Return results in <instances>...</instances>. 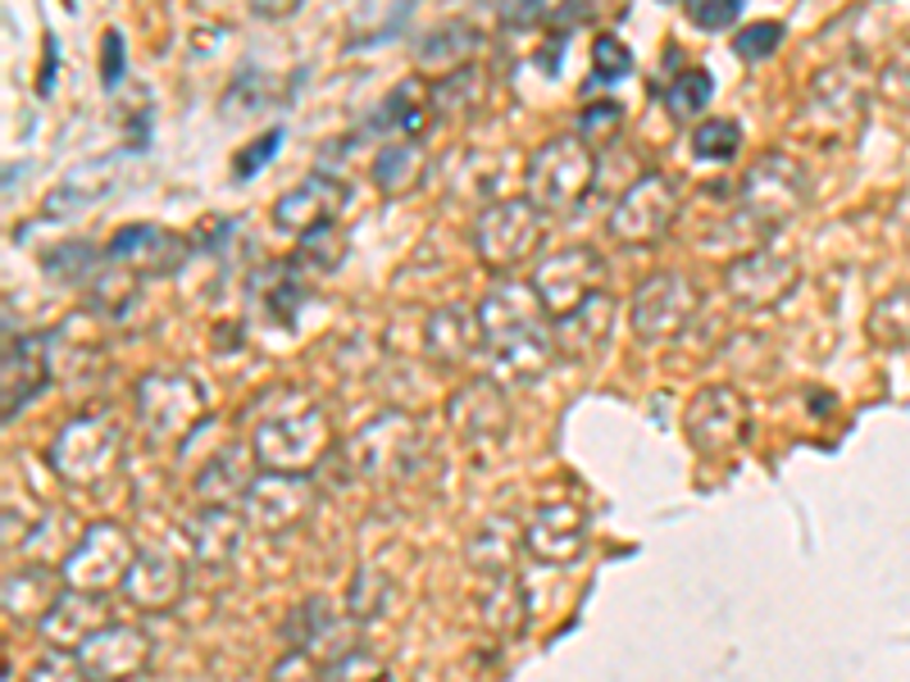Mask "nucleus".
<instances>
[{"label": "nucleus", "mask_w": 910, "mask_h": 682, "mask_svg": "<svg viewBox=\"0 0 910 682\" xmlns=\"http://www.w3.org/2000/svg\"><path fill=\"white\" fill-rule=\"evenodd\" d=\"M860 110H866V91H860V82L847 64H833L810 82V96H806V123L810 128L842 132V128L860 123Z\"/></svg>", "instance_id": "nucleus-27"}, {"label": "nucleus", "mask_w": 910, "mask_h": 682, "mask_svg": "<svg viewBox=\"0 0 910 682\" xmlns=\"http://www.w3.org/2000/svg\"><path fill=\"white\" fill-rule=\"evenodd\" d=\"M906 301H910V291H897L892 301H883V305L874 310L870 332H874L879 341H892V347L910 341V310H906Z\"/></svg>", "instance_id": "nucleus-47"}, {"label": "nucleus", "mask_w": 910, "mask_h": 682, "mask_svg": "<svg viewBox=\"0 0 910 682\" xmlns=\"http://www.w3.org/2000/svg\"><path fill=\"white\" fill-rule=\"evenodd\" d=\"M478 46H483V32H478L469 19H451V23H438L433 32L419 41V60L423 64H451V69H460V64L473 60Z\"/></svg>", "instance_id": "nucleus-35"}, {"label": "nucleus", "mask_w": 910, "mask_h": 682, "mask_svg": "<svg viewBox=\"0 0 910 682\" xmlns=\"http://www.w3.org/2000/svg\"><path fill=\"white\" fill-rule=\"evenodd\" d=\"M597 182V156L592 141L579 132H560L551 141H542L529 156V169H523V187H529V201L538 210H573Z\"/></svg>", "instance_id": "nucleus-3"}, {"label": "nucleus", "mask_w": 910, "mask_h": 682, "mask_svg": "<svg viewBox=\"0 0 910 682\" xmlns=\"http://www.w3.org/2000/svg\"><path fill=\"white\" fill-rule=\"evenodd\" d=\"M119 451H123V428L110 414H82L56 432L51 469L73 487H96L114 473Z\"/></svg>", "instance_id": "nucleus-4"}, {"label": "nucleus", "mask_w": 910, "mask_h": 682, "mask_svg": "<svg viewBox=\"0 0 910 682\" xmlns=\"http://www.w3.org/2000/svg\"><path fill=\"white\" fill-rule=\"evenodd\" d=\"M523 551V532H514V523L506 514H497L492 523H483L473 532L469 542V564L478 578H492V573H514V560Z\"/></svg>", "instance_id": "nucleus-34"}, {"label": "nucleus", "mask_w": 910, "mask_h": 682, "mask_svg": "<svg viewBox=\"0 0 910 682\" xmlns=\"http://www.w3.org/2000/svg\"><path fill=\"white\" fill-rule=\"evenodd\" d=\"M710 96H714V78L706 69H683L664 87V110L688 123V119H701L710 110Z\"/></svg>", "instance_id": "nucleus-39"}, {"label": "nucleus", "mask_w": 910, "mask_h": 682, "mask_svg": "<svg viewBox=\"0 0 910 682\" xmlns=\"http://www.w3.org/2000/svg\"><path fill=\"white\" fill-rule=\"evenodd\" d=\"M683 10H688V19H692L697 28H706V32H724V28L738 23L742 0H683Z\"/></svg>", "instance_id": "nucleus-48"}, {"label": "nucleus", "mask_w": 910, "mask_h": 682, "mask_svg": "<svg viewBox=\"0 0 910 682\" xmlns=\"http://www.w3.org/2000/svg\"><path fill=\"white\" fill-rule=\"evenodd\" d=\"M101 51H106L101 78H106V87H114V82L123 78V37H119V32H106V41H101Z\"/></svg>", "instance_id": "nucleus-52"}, {"label": "nucleus", "mask_w": 910, "mask_h": 682, "mask_svg": "<svg viewBox=\"0 0 910 682\" xmlns=\"http://www.w3.org/2000/svg\"><path fill=\"white\" fill-rule=\"evenodd\" d=\"M806 201V169L783 156V151H764L756 156V164L747 169L742 178V219L756 228V232H770L779 228L797 205Z\"/></svg>", "instance_id": "nucleus-8"}, {"label": "nucleus", "mask_w": 910, "mask_h": 682, "mask_svg": "<svg viewBox=\"0 0 910 682\" xmlns=\"http://www.w3.org/2000/svg\"><path fill=\"white\" fill-rule=\"evenodd\" d=\"M256 6V14H273V19H282V14H292L301 0H251Z\"/></svg>", "instance_id": "nucleus-53"}, {"label": "nucleus", "mask_w": 910, "mask_h": 682, "mask_svg": "<svg viewBox=\"0 0 910 682\" xmlns=\"http://www.w3.org/2000/svg\"><path fill=\"white\" fill-rule=\"evenodd\" d=\"M351 469L369 482H397V478H410L414 473V460L423 451V437L414 428L410 414L401 410H388L369 419L356 437H351Z\"/></svg>", "instance_id": "nucleus-7"}, {"label": "nucleus", "mask_w": 910, "mask_h": 682, "mask_svg": "<svg viewBox=\"0 0 910 682\" xmlns=\"http://www.w3.org/2000/svg\"><path fill=\"white\" fill-rule=\"evenodd\" d=\"M742 146V128L738 119H710V123H697L692 128V156L697 160H733Z\"/></svg>", "instance_id": "nucleus-42"}, {"label": "nucleus", "mask_w": 910, "mask_h": 682, "mask_svg": "<svg viewBox=\"0 0 910 682\" xmlns=\"http://www.w3.org/2000/svg\"><path fill=\"white\" fill-rule=\"evenodd\" d=\"M132 410H137V428L156 451H178L191 432L201 428V419L210 414V392L178 369H156L137 382L132 392Z\"/></svg>", "instance_id": "nucleus-2"}, {"label": "nucleus", "mask_w": 910, "mask_h": 682, "mask_svg": "<svg viewBox=\"0 0 910 682\" xmlns=\"http://www.w3.org/2000/svg\"><path fill=\"white\" fill-rule=\"evenodd\" d=\"M560 10H564V0H514L506 10V23L510 28H556Z\"/></svg>", "instance_id": "nucleus-49"}, {"label": "nucleus", "mask_w": 910, "mask_h": 682, "mask_svg": "<svg viewBox=\"0 0 910 682\" xmlns=\"http://www.w3.org/2000/svg\"><path fill=\"white\" fill-rule=\"evenodd\" d=\"M60 592H64L60 569H41V564L10 569L6 573V614L19 619V623H41Z\"/></svg>", "instance_id": "nucleus-31"}, {"label": "nucleus", "mask_w": 910, "mask_h": 682, "mask_svg": "<svg viewBox=\"0 0 910 682\" xmlns=\"http://www.w3.org/2000/svg\"><path fill=\"white\" fill-rule=\"evenodd\" d=\"M619 123H624V110H619V101H601V106H588L579 114V137L597 141V137H614Z\"/></svg>", "instance_id": "nucleus-50"}, {"label": "nucleus", "mask_w": 910, "mask_h": 682, "mask_svg": "<svg viewBox=\"0 0 910 682\" xmlns=\"http://www.w3.org/2000/svg\"><path fill=\"white\" fill-rule=\"evenodd\" d=\"M747 428H751V405L738 387H701L683 414V432L701 455L733 451L747 437Z\"/></svg>", "instance_id": "nucleus-13"}, {"label": "nucleus", "mask_w": 910, "mask_h": 682, "mask_svg": "<svg viewBox=\"0 0 910 682\" xmlns=\"http://www.w3.org/2000/svg\"><path fill=\"white\" fill-rule=\"evenodd\" d=\"M101 260H106V255L96 251L91 241H60L56 251L41 255L46 273L60 278V282H96V269H101Z\"/></svg>", "instance_id": "nucleus-40"}, {"label": "nucleus", "mask_w": 910, "mask_h": 682, "mask_svg": "<svg viewBox=\"0 0 910 682\" xmlns=\"http://www.w3.org/2000/svg\"><path fill=\"white\" fill-rule=\"evenodd\" d=\"M883 91L892 96V101L910 106V46H901V51L892 56V64L883 69Z\"/></svg>", "instance_id": "nucleus-51"}, {"label": "nucleus", "mask_w": 910, "mask_h": 682, "mask_svg": "<svg viewBox=\"0 0 910 682\" xmlns=\"http://www.w3.org/2000/svg\"><path fill=\"white\" fill-rule=\"evenodd\" d=\"M242 532L247 514H237V505H201V514L187 523V542L206 569H223L242 551Z\"/></svg>", "instance_id": "nucleus-30"}, {"label": "nucleus", "mask_w": 910, "mask_h": 682, "mask_svg": "<svg viewBox=\"0 0 910 682\" xmlns=\"http://www.w3.org/2000/svg\"><path fill=\"white\" fill-rule=\"evenodd\" d=\"M382 601H388V578H382L378 569H360L351 592H347V614L351 619H373L382 610Z\"/></svg>", "instance_id": "nucleus-45"}, {"label": "nucleus", "mask_w": 910, "mask_h": 682, "mask_svg": "<svg viewBox=\"0 0 910 682\" xmlns=\"http://www.w3.org/2000/svg\"><path fill=\"white\" fill-rule=\"evenodd\" d=\"M51 347L56 332H23L6 341V419H14L32 397L46 392L51 382Z\"/></svg>", "instance_id": "nucleus-25"}, {"label": "nucleus", "mask_w": 910, "mask_h": 682, "mask_svg": "<svg viewBox=\"0 0 910 682\" xmlns=\"http://www.w3.org/2000/svg\"><path fill=\"white\" fill-rule=\"evenodd\" d=\"M151 664V638L137 623H106L73 651L78 678H137Z\"/></svg>", "instance_id": "nucleus-17"}, {"label": "nucleus", "mask_w": 910, "mask_h": 682, "mask_svg": "<svg viewBox=\"0 0 910 682\" xmlns=\"http://www.w3.org/2000/svg\"><path fill=\"white\" fill-rule=\"evenodd\" d=\"M483 355H488L497 382H506V387H529V382H538V378L556 364V355H560L556 328H551V319H542V323H529V328H519V332H506V337L488 341Z\"/></svg>", "instance_id": "nucleus-20"}, {"label": "nucleus", "mask_w": 910, "mask_h": 682, "mask_svg": "<svg viewBox=\"0 0 910 682\" xmlns=\"http://www.w3.org/2000/svg\"><path fill=\"white\" fill-rule=\"evenodd\" d=\"M282 151V128H269V132H260L256 141H247L242 151H237V160H232V178L237 182H247V178H256L273 156Z\"/></svg>", "instance_id": "nucleus-46"}, {"label": "nucleus", "mask_w": 910, "mask_h": 682, "mask_svg": "<svg viewBox=\"0 0 910 682\" xmlns=\"http://www.w3.org/2000/svg\"><path fill=\"white\" fill-rule=\"evenodd\" d=\"M601 278H606L601 251L588 247V241H573V247H560V251L542 255L529 282H533V291L542 297L547 314H564V310H573L579 301H588L592 291H601Z\"/></svg>", "instance_id": "nucleus-11"}, {"label": "nucleus", "mask_w": 910, "mask_h": 682, "mask_svg": "<svg viewBox=\"0 0 910 682\" xmlns=\"http://www.w3.org/2000/svg\"><path fill=\"white\" fill-rule=\"evenodd\" d=\"M633 73V51L614 32H601L597 46H592V78L597 82H619Z\"/></svg>", "instance_id": "nucleus-44"}, {"label": "nucleus", "mask_w": 910, "mask_h": 682, "mask_svg": "<svg viewBox=\"0 0 910 682\" xmlns=\"http://www.w3.org/2000/svg\"><path fill=\"white\" fill-rule=\"evenodd\" d=\"M478 101H483V78H478L473 64H460L451 69L447 78H438L433 87H428V110H433L438 119H464Z\"/></svg>", "instance_id": "nucleus-37"}, {"label": "nucleus", "mask_w": 910, "mask_h": 682, "mask_svg": "<svg viewBox=\"0 0 910 682\" xmlns=\"http://www.w3.org/2000/svg\"><path fill=\"white\" fill-rule=\"evenodd\" d=\"M724 287H729L733 305H742V310H774L788 291L797 287V260L774 251V247L747 251L742 260L729 264Z\"/></svg>", "instance_id": "nucleus-19"}, {"label": "nucleus", "mask_w": 910, "mask_h": 682, "mask_svg": "<svg viewBox=\"0 0 910 682\" xmlns=\"http://www.w3.org/2000/svg\"><path fill=\"white\" fill-rule=\"evenodd\" d=\"M423 178V156L414 141H392L382 146L378 160H373V182L382 197H406V191H414Z\"/></svg>", "instance_id": "nucleus-36"}, {"label": "nucleus", "mask_w": 910, "mask_h": 682, "mask_svg": "<svg viewBox=\"0 0 910 682\" xmlns=\"http://www.w3.org/2000/svg\"><path fill=\"white\" fill-rule=\"evenodd\" d=\"M347 255V241L338 232V223H323V228H310L301 232V247H297V260L310 269V273H328V269H338Z\"/></svg>", "instance_id": "nucleus-41"}, {"label": "nucleus", "mask_w": 910, "mask_h": 682, "mask_svg": "<svg viewBox=\"0 0 910 682\" xmlns=\"http://www.w3.org/2000/svg\"><path fill=\"white\" fill-rule=\"evenodd\" d=\"M351 201V187L328 173V169H314L306 173L297 187H287L282 197L273 201V228L278 232H310V228H323V223H338V214L347 210Z\"/></svg>", "instance_id": "nucleus-16"}, {"label": "nucleus", "mask_w": 910, "mask_h": 682, "mask_svg": "<svg viewBox=\"0 0 910 682\" xmlns=\"http://www.w3.org/2000/svg\"><path fill=\"white\" fill-rule=\"evenodd\" d=\"M260 455L256 447H223L197 478V501L201 505H242V497L251 492V482L260 478Z\"/></svg>", "instance_id": "nucleus-29"}, {"label": "nucleus", "mask_w": 910, "mask_h": 682, "mask_svg": "<svg viewBox=\"0 0 910 682\" xmlns=\"http://www.w3.org/2000/svg\"><path fill=\"white\" fill-rule=\"evenodd\" d=\"M588 546V514L579 501H542L523 523V551L542 564H569Z\"/></svg>", "instance_id": "nucleus-18"}, {"label": "nucleus", "mask_w": 910, "mask_h": 682, "mask_svg": "<svg viewBox=\"0 0 910 682\" xmlns=\"http://www.w3.org/2000/svg\"><path fill=\"white\" fill-rule=\"evenodd\" d=\"M137 560V542L132 532L119 523H91L82 528V538L69 546L60 573L69 588H87V592H110L123 582V573Z\"/></svg>", "instance_id": "nucleus-9"}, {"label": "nucleus", "mask_w": 910, "mask_h": 682, "mask_svg": "<svg viewBox=\"0 0 910 682\" xmlns=\"http://www.w3.org/2000/svg\"><path fill=\"white\" fill-rule=\"evenodd\" d=\"M110 187H114V160H87V164L69 169L64 182L51 191V197H46V214H51V219L78 214L82 205L101 201Z\"/></svg>", "instance_id": "nucleus-32"}, {"label": "nucleus", "mask_w": 910, "mask_h": 682, "mask_svg": "<svg viewBox=\"0 0 910 682\" xmlns=\"http://www.w3.org/2000/svg\"><path fill=\"white\" fill-rule=\"evenodd\" d=\"M251 447H256L264 469L310 473L332 447V423L306 392H297V387H278V392L264 397V405L256 414Z\"/></svg>", "instance_id": "nucleus-1"}, {"label": "nucleus", "mask_w": 910, "mask_h": 682, "mask_svg": "<svg viewBox=\"0 0 910 682\" xmlns=\"http://www.w3.org/2000/svg\"><path fill=\"white\" fill-rule=\"evenodd\" d=\"M310 269L301 260H273V264H260L247 282V301H251V314L264 319V323H278V328H292L306 297H310Z\"/></svg>", "instance_id": "nucleus-22"}, {"label": "nucleus", "mask_w": 910, "mask_h": 682, "mask_svg": "<svg viewBox=\"0 0 910 682\" xmlns=\"http://www.w3.org/2000/svg\"><path fill=\"white\" fill-rule=\"evenodd\" d=\"M469 241H473V255L483 260L488 269L506 273L519 260H529V251H538V241H542V210L529 197L492 201V205L478 210Z\"/></svg>", "instance_id": "nucleus-5"}, {"label": "nucleus", "mask_w": 910, "mask_h": 682, "mask_svg": "<svg viewBox=\"0 0 910 682\" xmlns=\"http://www.w3.org/2000/svg\"><path fill=\"white\" fill-rule=\"evenodd\" d=\"M674 210H679V187L669 173H642L624 197L614 201L610 210V237L624 241V247H651L669 232L674 223Z\"/></svg>", "instance_id": "nucleus-10"}, {"label": "nucleus", "mask_w": 910, "mask_h": 682, "mask_svg": "<svg viewBox=\"0 0 910 682\" xmlns=\"http://www.w3.org/2000/svg\"><path fill=\"white\" fill-rule=\"evenodd\" d=\"M483 582H488V592H483V623L492 632H514L523 623V605H529V596H523V588H519V573H492Z\"/></svg>", "instance_id": "nucleus-38"}, {"label": "nucleus", "mask_w": 910, "mask_h": 682, "mask_svg": "<svg viewBox=\"0 0 910 682\" xmlns=\"http://www.w3.org/2000/svg\"><path fill=\"white\" fill-rule=\"evenodd\" d=\"M106 623H114V605L106 601V592H87V588H69L51 601V610H46V619L37 623L41 638L51 651H78L91 632H101Z\"/></svg>", "instance_id": "nucleus-21"}, {"label": "nucleus", "mask_w": 910, "mask_h": 682, "mask_svg": "<svg viewBox=\"0 0 910 682\" xmlns=\"http://www.w3.org/2000/svg\"><path fill=\"white\" fill-rule=\"evenodd\" d=\"M428 96H423V82L419 78H406V82H397L392 87V96L382 101L373 114H369V123L360 128V137H388V132H419L423 128V119H428Z\"/></svg>", "instance_id": "nucleus-33"}, {"label": "nucleus", "mask_w": 910, "mask_h": 682, "mask_svg": "<svg viewBox=\"0 0 910 682\" xmlns=\"http://www.w3.org/2000/svg\"><path fill=\"white\" fill-rule=\"evenodd\" d=\"M314 510V487L310 473H287V469H260L251 492L242 497V514L260 532H292L310 519Z\"/></svg>", "instance_id": "nucleus-12"}, {"label": "nucleus", "mask_w": 910, "mask_h": 682, "mask_svg": "<svg viewBox=\"0 0 910 682\" xmlns=\"http://www.w3.org/2000/svg\"><path fill=\"white\" fill-rule=\"evenodd\" d=\"M701 310V291L688 273H651L629 301V323L633 337L647 341V347H664L692 328Z\"/></svg>", "instance_id": "nucleus-6"}, {"label": "nucleus", "mask_w": 910, "mask_h": 682, "mask_svg": "<svg viewBox=\"0 0 910 682\" xmlns=\"http://www.w3.org/2000/svg\"><path fill=\"white\" fill-rule=\"evenodd\" d=\"M187 255H191V241L160 223H128L106 247V260L119 269H132L137 278H169L187 264Z\"/></svg>", "instance_id": "nucleus-15"}, {"label": "nucleus", "mask_w": 910, "mask_h": 682, "mask_svg": "<svg viewBox=\"0 0 910 682\" xmlns=\"http://www.w3.org/2000/svg\"><path fill=\"white\" fill-rule=\"evenodd\" d=\"M473 351H483V328H478V310L464 305H442L423 319V355L438 369H460L469 364Z\"/></svg>", "instance_id": "nucleus-26"}, {"label": "nucleus", "mask_w": 910, "mask_h": 682, "mask_svg": "<svg viewBox=\"0 0 910 682\" xmlns=\"http://www.w3.org/2000/svg\"><path fill=\"white\" fill-rule=\"evenodd\" d=\"M119 592L128 596V605L137 610H173L187 592V569L173 551L164 546H151V551H137L132 569L123 573Z\"/></svg>", "instance_id": "nucleus-24"}, {"label": "nucleus", "mask_w": 910, "mask_h": 682, "mask_svg": "<svg viewBox=\"0 0 910 682\" xmlns=\"http://www.w3.org/2000/svg\"><path fill=\"white\" fill-rule=\"evenodd\" d=\"M351 646H360V642H351L347 619L332 610L323 596L301 601V605L292 610V619H287V651L310 655V660L319 664V673H323L332 660H342Z\"/></svg>", "instance_id": "nucleus-23"}, {"label": "nucleus", "mask_w": 910, "mask_h": 682, "mask_svg": "<svg viewBox=\"0 0 910 682\" xmlns=\"http://www.w3.org/2000/svg\"><path fill=\"white\" fill-rule=\"evenodd\" d=\"M556 347L560 355H573V360H588L597 355L606 341H610V328H614V301L606 291H592L588 301H579L573 310L556 314Z\"/></svg>", "instance_id": "nucleus-28"}, {"label": "nucleus", "mask_w": 910, "mask_h": 682, "mask_svg": "<svg viewBox=\"0 0 910 682\" xmlns=\"http://www.w3.org/2000/svg\"><path fill=\"white\" fill-rule=\"evenodd\" d=\"M447 419L456 428V437L473 451L501 447L510 432V401H506V382L497 378H473L460 392L447 401Z\"/></svg>", "instance_id": "nucleus-14"}, {"label": "nucleus", "mask_w": 910, "mask_h": 682, "mask_svg": "<svg viewBox=\"0 0 910 682\" xmlns=\"http://www.w3.org/2000/svg\"><path fill=\"white\" fill-rule=\"evenodd\" d=\"M779 46H783V23L760 19V23H747V28L733 37V56L747 60V64H756V60H770Z\"/></svg>", "instance_id": "nucleus-43"}]
</instances>
